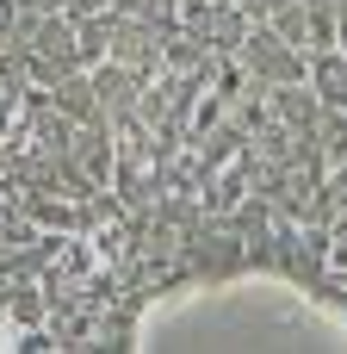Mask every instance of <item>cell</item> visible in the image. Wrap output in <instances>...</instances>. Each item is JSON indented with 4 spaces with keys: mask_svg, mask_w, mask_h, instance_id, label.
<instances>
[{
    "mask_svg": "<svg viewBox=\"0 0 347 354\" xmlns=\"http://www.w3.org/2000/svg\"><path fill=\"white\" fill-rule=\"evenodd\" d=\"M317 81H323V93H329L335 106H347V56H323V75H317Z\"/></svg>",
    "mask_w": 347,
    "mask_h": 354,
    "instance_id": "7a4b0ae2",
    "label": "cell"
},
{
    "mask_svg": "<svg viewBox=\"0 0 347 354\" xmlns=\"http://www.w3.org/2000/svg\"><path fill=\"white\" fill-rule=\"evenodd\" d=\"M93 261H99V243H93V249H87V243H56V268H50V286H56V292L81 286V280L93 274Z\"/></svg>",
    "mask_w": 347,
    "mask_h": 354,
    "instance_id": "6da1fadb",
    "label": "cell"
},
{
    "mask_svg": "<svg viewBox=\"0 0 347 354\" xmlns=\"http://www.w3.org/2000/svg\"><path fill=\"white\" fill-rule=\"evenodd\" d=\"M12 112H19V93H12V87H0V131L12 124Z\"/></svg>",
    "mask_w": 347,
    "mask_h": 354,
    "instance_id": "3957f363",
    "label": "cell"
}]
</instances>
